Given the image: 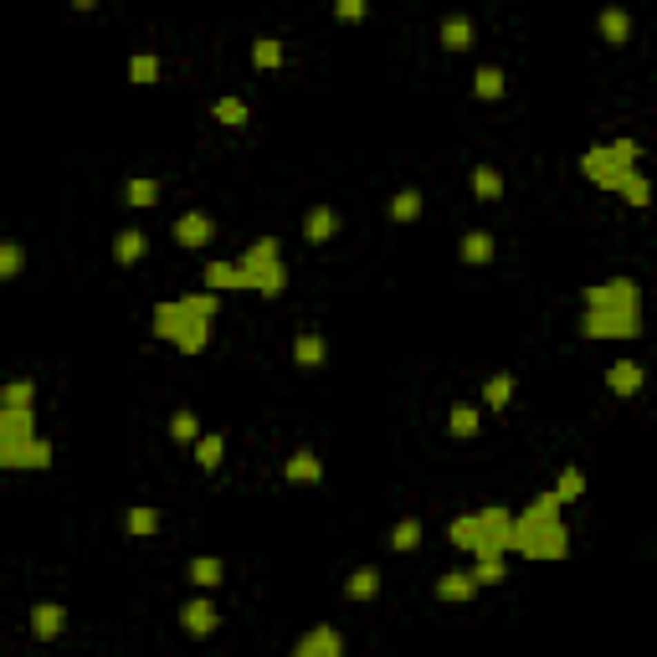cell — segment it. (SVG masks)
Masks as SVG:
<instances>
[{
  "mask_svg": "<svg viewBox=\"0 0 657 657\" xmlns=\"http://www.w3.org/2000/svg\"><path fill=\"white\" fill-rule=\"evenodd\" d=\"M611 385H616V391H637V385H642V370L631 365V360H621V365L611 370Z\"/></svg>",
  "mask_w": 657,
  "mask_h": 657,
  "instance_id": "cell-1",
  "label": "cell"
}]
</instances>
